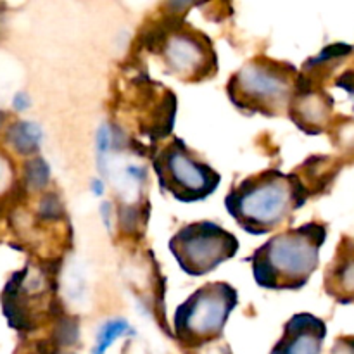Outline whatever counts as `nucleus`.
Masks as SVG:
<instances>
[{
  "label": "nucleus",
  "instance_id": "f257e3e1",
  "mask_svg": "<svg viewBox=\"0 0 354 354\" xmlns=\"http://www.w3.org/2000/svg\"><path fill=\"white\" fill-rule=\"evenodd\" d=\"M308 199L303 180L279 169L242 180L225 199L228 214L251 235H266L292 218Z\"/></svg>",
  "mask_w": 354,
  "mask_h": 354
},
{
  "label": "nucleus",
  "instance_id": "f03ea898",
  "mask_svg": "<svg viewBox=\"0 0 354 354\" xmlns=\"http://www.w3.org/2000/svg\"><path fill=\"white\" fill-rule=\"evenodd\" d=\"M327 228L311 221L282 232L251 256L256 283L268 290H297L304 287L318 268Z\"/></svg>",
  "mask_w": 354,
  "mask_h": 354
},
{
  "label": "nucleus",
  "instance_id": "7ed1b4c3",
  "mask_svg": "<svg viewBox=\"0 0 354 354\" xmlns=\"http://www.w3.org/2000/svg\"><path fill=\"white\" fill-rule=\"evenodd\" d=\"M297 85L294 66L259 55L232 76L228 95L244 113L279 116L289 111Z\"/></svg>",
  "mask_w": 354,
  "mask_h": 354
},
{
  "label": "nucleus",
  "instance_id": "20e7f679",
  "mask_svg": "<svg viewBox=\"0 0 354 354\" xmlns=\"http://www.w3.org/2000/svg\"><path fill=\"white\" fill-rule=\"evenodd\" d=\"M237 306V290L225 282H211L187 297L175 311L173 328L180 344L201 348L218 339Z\"/></svg>",
  "mask_w": 354,
  "mask_h": 354
},
{
  "label": "nucleus",
  "instance_id": "39448f33",
  "mask_svg": "<svg viewBox=\"0 0 354 354\" xmlns=\"http://www.w3.org/2000/svg\"><path fill=\"white\" fill-rule=\"evenodd\" d=\"M161 190L180 203H197L220 185V173L197 158L180 138H173L152 156Z\"/></svg>",
  "mask_w": 354,
  "mask_h": 354
},
{
  "label": "nucleus",
  "instance_id": "423d86ee",
  "mask_svg": "<svg viewBox=\"0 0 354 354\" xmlns=\"http://www.w3.org/2000/svg\"><path fill=\"white\" fill-rule=\"evenodd\" d=\"M169 251L187 275L203 277L234 258L239 241L213 221H196L173 235Z\"/></svg>",
  "mask_w": 354,
  "mask_h": 354
},
{
  "label": "nucleus",
  "instance_id": "0eeeda50",
  "mask_svg": "<svg viewBox=\"0 0 354 354\" xmlns=\"http://www.w3.org/2000/svg\"><path fill=\"white\" fill-rule=\"evenodd\" d=\"M154 50L161 55L165 68L187 83H199L216 73L218 61L209 38L194 26L178 24L154 38Z\"/></svg>",
  "mask_w": 354,
  "mask_h": 354
},
{
  "label": "nucleus",
  "instance_id": "6e6552de",
  "mask_svg": "<svg viewBox=\"0 0 354 354\" xmlns=\"http://www.w3.org/2000/svg\"><path fill=\"white\" fill-rule=\"evenodd\" d=\"M327 327L320 318L299 313L290 318L283 335L270 354H322Z\"/></svg>",
  "mask_w": 354,
  "mask_h": 354
},
{
  "label": "nucleus",
  "instance_id": "1a4fd4ad",
  "mask_svg": "<svg viewBox=\"0 0 354 354\" xmlns=\"http://www.w3.org/2000/svg\"><path fill=\"white\" fill-rule=\"evenodd\" d=\"M325 290L337 303H354V239H342L334 259L325 270Z\"/></svg>",
  "mask_w": 354,
  "mask_h": 354
},
{
  "label": "nucleus",
  "instance_id": "9d476101",
  "mask_svg": "<svg viewBox=\"0 0 354 354\" xmlns=\"http://www.w3.org/2000/svg\"><path fill=\"white\" fill-rule=\"evenodd\" d=\"M330 106L332 102L327 99V95H320V93L303 88V85L299 83L289 107L290 118L306 133H320L328 121Z\"/></svg>",
  "mask_w": 354,
  "mask_h": 354
},
{
  "label": "nucleus",
  "instance_id": "9b49d317",
  "mask_svg": "<svg viewBox=\"0 0 354 354\" xmlns=\"http://www.w3.org/2000/svg\"><path fill=\"white\" fill-rule=\"evenodd\" d=\"M130 330L128 328L127 322H111V324L104 325L102 330L99 332V337H97L95 349H93V354H104L106 349L113 344L116 339H120L121 335H124Z\"/></svg>",
  "mask_w": 354,
  "mask_h": 354
},
{
  "label": "nucleus",
  "instance_id": "f8f14e48",
  "mask_svg": "<svg viewBox=\"0 0 354 354\" xmlns=\"http://www.w3.org/2000/svg\"><path fill=\"white\" fill-rule=\"evenodd\" d=\"M10 137H12V142L16 144V147L24 152L35 149V145L38 142V135H33V128L26 127V123H21L17 127H14L10 130Z\"/></svg>",
  "mask_w": 354,
  "mask_h": 354
},
{
  "label": "nucleus",
  "instance_id": "ddd939ff",
  "mask_svg": "<svg viewBox=\"0 0 354 354\" xmlns=\"http://www.w3.org/2000/svg\"><path fill=\"white\" fill-rule=\"evenodd\" d=\"M47 175H48L47 166H45L40 159H37V161L28 165V178H30V182L33 183V185L37 187L44 185V183L47 182Z\"/></svg>",
  "mask_w": 354,
  "mask_h": 354
},
{
  "label": "nucleus",
  "instance_id": "4468645a",
  "mask_svg": "<svg viewBox=\"0 0 354 354\" xmlns=\"http://www.w3.org/2000/svg\"><path fill=\"white\" fill-rule=\"evenodd\" d=\"M330 354H354V337L339 339Z\"/></svg>",
  "mask_w": 354,
  "mask_h": 354
},
{
  "label": "nucleus",
  "instance_id": "2eb2a0df",
  "mask_svg": "<svg viewBox=\"0 0 354 354\" xmlns=\"http://www.w3.org/2000/svg\"><path fill=\"white\" fill-rule=\"evenodd\" d=\"M0 121H2V114H0Z\"/></svg>",
  "mask_w": 354,
  "mask_h": 354
}]
</instances>
